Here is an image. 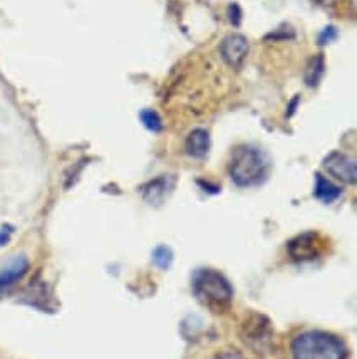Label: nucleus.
Returning <instances> with one entry per match:
<instances>
[{
    "label": "nucleus",
    "mask_w": 357,
    "mask_h": 359,
    "mask_svg": "<svg viewBox=\"0 0 357 359\" xmlns=\"http://www.w3.org/2000/svg\"><path fill=\"white\" fill-rule=\"evenodd\" d=\"M324 168L332 175L334 178L341 180L344 183L354 185L357 180V166L356 160L346 153L334 151L324 160Z\"/></svg>",
    "instance_id": "4"
},
{
    "label": "nucleus",
    "mask_w": 357,
    "mask_h": 359,
    "mask_svg": "<svg viewBox=\"0 0 357 359\" xmlns=\"http://www.w3.org/2000/svg\"><path fill=\"white\" fill-rule=\"evenodd\" d=\"M210 149V135L206 130H195L188 135L185 141V151L191 158H203L206 156Z\"/></svg>",
    "instance_id": "8"
},
{
    "label": "nucleus",
    "mask_w": 357,
    "mask_h": 359,
    "mask_svg": "<svg viewBox=\"0 0 357 359\" xmlns=\"http://www.w3.org/2000/svg\"><path fill=\"white\" fill-rule=\"evenodd\" d=\"M8 235H10V229H8V226H6V229H4L2 232H0V243H2V245L8 241Z\"/></svg>",
    "instance_id": "16"
},
{
    "label": "nucleus",
    "mask_w": 357,
    "mask_h": 359,
    "mask_svg": "<svg viewBox=\"0 0 357 359\" xmlns=\"http://www.w3.org/2000/svg\"><path fill=\"white\" fill-rule=\"evenodd\" d=\"M246 54H248V41L240 34L227 36L220 44V55H222L225 64L233 69H238L244 64Z\"/></svg>",
    "instance_id": "5"
},
{
    "label": "nucleus",
    "mask_w": 357,
    "mask_h": 359,
    "mask_svg": "<svg viewBox=\"0 0 357 359\" xmlns=\"http://www.w3.org/2000/svg\"><path fill=\"white\" fill-rule=\"evenodd\" d=\"M337 37V32H335L334 27H327L324 32L321 34V44H327V42L334 41Z\"/></svg>",
    "instance_id": "13"
},
{
    "label": "nucleus",
    "mask_w": 357,
    "mask_h": 359,
    "mask_svg": "<svg viewBox=\"0 0 357 359\" xmlns=\"http://www.w3.org/2000/svg\"><path fill=\"white\" fill-rule=\"evenodd\" d=\"M324 67L326 64L322 55H316V57L310 59L307 69H305V83H307L310 88L317 86L318 81L322 78V74H324Z\"/></svg>",
    "instance_id": "10"
},
{
    "label": "nucleus",
    "mask_w": 357,
    "mask_h": 359,
    "mask_svg": "<svg viewBox=\"0 0 357 359\" xmlns=\"http://www.w3.org/2000/svg\"><path fill=\"white\" fill-rule=\"evenodd\" d=\"M193 290L203 304L211 309H223L232 302L233 290L220 272L202 269L193 277Z\"/></svg>",
    "instance_id": "3"
},
{
    "label": "nucleus",
    "mask_w": 357,
    "mask_h": 359,
    "mask_svg": "<svg viewBox=\"0 0 357 359\" xmlns=\"http://www.w3.org/2000/svg\"><path fill=\"white\" fill-rule=\"evenodd\" d=\"M314 2H317L318 6H322V7H330V6H334L337 0H314Z\"/></svg>",
    "instance_id": "17"
},
{
    "label": "nucleus",
    "mask_w": 357,
    "mask_h": 359,
    "mask_svg": "<svg viewBox=\"0 0 357 359\" xmlns=\"http://www.w3.org/2000/svg\"><path fill=\"white\" fill-rule=\"evenodd\" d=\"M141 121H143V125L146 126L150 131H160L161 130V119H160L158 114L155 113V111H150V109L143 111Z\"/></svg>",
    "instance_id": "11"
},
{
    "label": "nucleus",
    "mask_w": 357,
    "mask_h": 359,
    "mask_svg": "<svg viewBox=\"0 0 357 359\" xmlns=\"http://www.w3.org/2000/svg\"><path fill=\"white\" fill-rule=\"evenodd\" d=\"M314 195H316V198L321 200V202L334 203L335 200H339V196L342 195V190L337 185H334L332 182H329L326 177H322L321 173H317Z\"/></svg>",
    "instance_id": "9"
},
{
    "label": "nucleus",
    "mask_w": 357,
    "mask_h": 359,
    "mask_svg": "<svg viewBox=\"0 0 357 359\" xmlns=\"http://www.w3.org/2000/svg\"><path fill=\"white\" fill-rule=\"evenodd\" d=\"M292 359H347L342 339L326 331H304L292 339Z\"/></svg>",
    "instance_id": "1"
},
{
    "label": "nucleus",
    "mask_w": 357,
    "mask_h": 359,
    "mask_svg": "<svg viewBox=\"0 0 357 359\" xmlns=\"http://www.w3.org/2000/svg\"><path fill=\"white\" fill-rule=\"evenodd\" d=\"M29 271V260L24 255H15L0 269V297L7 292L8 289L14 287Z\"/></svg>",
    "instance_id": "7"
},
{
    "label": "nucleus",
    "mask_w": 357,
    "mask_h": 359,
    "mask_svg": "<svg viewBox=\"0 0 357 359\" xmlns=\"http://www.w3.org/2000/svg\"><path fill=\"white\" fill-rule=\"evenodd\" d=\"M155 262L158 264L160 267H167L169 264V260H172V252L168 249H164V247H160L158 250H155Z\"/></svg>",
    "instance_id": "12"
},
{
    "label": "nucleus",
    "mask_w": 357,
    "mask_h": 359,
    "mask_svg": "<svg viewBox=\"0 0 357 359\" xmlns=\"http://www.w3.org/2000/svg\"><path fill=\"white\" fill-rule=\"evenodd\" d=\"M228 173L238 187H255L262 183L269 173V163L258 148L241 144L233 149Z\"/></svg>",
    "instance_id": "2"
},
{
    "label": "nucleus",
    "mask_w": 357,
    "mask_h": 359,
    "mask_svg": "<svg viewBox=\"0 0 357 359\" xmlns=\"http://www.w3.org/2000/svg\"><path fill=\"white\" fill-rule=\"evenodd\" d=\"M322 249L321 237L317 233H302L288 243V254L294 260H310L316 259Z\"/></svg>",
    "instance_id": "6"
},
{
    "label": "nucleus",
    "mask_w": 357,
    "mask_h": 359,
    "mask_svg": "<svg viewBox=\"0 0 357 359\" xmlns=\"http://www.w3.org/2000/svg\"><path fill=\"white\" fill-rule=\"evenodd\" d=\"M230 17H232V24H240V8L238 6H232L230 7Z\"/></svg>",
    "instance_id": "15"
},
{
    "label": "nucleus",
    "mask_w": 357,
    "mask_h": 359,
    "mask_svg": "<svg viewBox=\"0 0 357 359\" xmlns=\"http://www.w3.org/2000/svg\"><path fill=\"white\" fill-rule=\"evenodd\" d=\"M216 359H245V358L235 351H223L216 356Z\"/></svg>",
    "instance_id": "14"
}]
</instances>
